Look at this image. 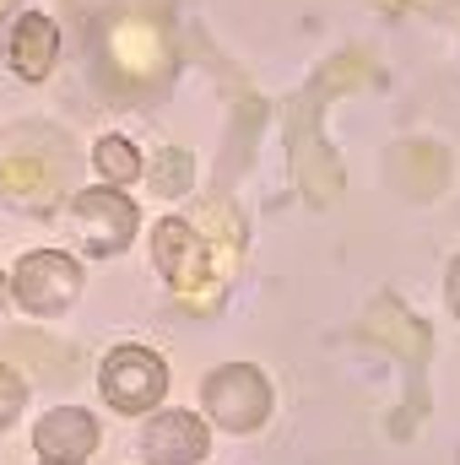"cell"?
Wrapping results in <instances>:
<instances>
[{"instance_id":"cell-1","label":"cell","mask_w":460,"mask_h":465,"mask_svg":"<svg viewBox=\"0 0 460 465\" xmlns=\"http://www.w3.org/2000/svg\"><path fill=\"white\" fill-rule=\"evenodd\" d=\"M109 368L130 373V390H119L115 395L119 411H146V406L163 395V362H157L146 347H119L115 357H109Z\"/></svg>"},{"instance_id":"cell-2","label":"cell","mask_w":460,"mask_h":465,"mask_svg":"<svg viewBox=\"0 0 460 465\" xmlns=\"http://www.w3.org/2000/svg\"><path fill=\"white\" fill-rule=\"evenodd\" d=\"M55 49H60V33H55L49 16H22V22H16V38H11V65H16V76L38 82V76L55 65Z\"/></svg>"},{"instance_id":"cell-3","label":"cell","mask_w":460,"mask_h":465,"mask_svg":"<svg viewBox=\"0 0 460 465\" xmlns=\"http://www.w3.org/2000/svg\"><path fill=\"white\" fill-rule=\"evenodd\" d=\"M98 168H104L109 179H130V173H135V152H130V141H119V135L98 141Z\"/></svg>"}]
</instances>
